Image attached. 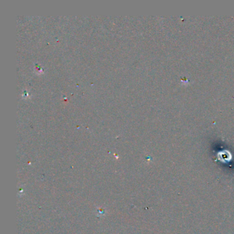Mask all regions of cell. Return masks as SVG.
<instances>
[{
    "label": "cell",
    "mask_w": 234,
    "mask_h": 234,
    "mask_svg": "<svg viewBox=\"0 0 234 234\" xmlns=\"http://www.w3.org/2000/svg\"><path fill=\"white\" fill-rule=\"evenodd\" d=\"M221 156L223 157H220V159L222 161H229L231 159V155L229 152H221Z\"/></svg>",
    "instance_id": "obj_1"
}]
</instances>
